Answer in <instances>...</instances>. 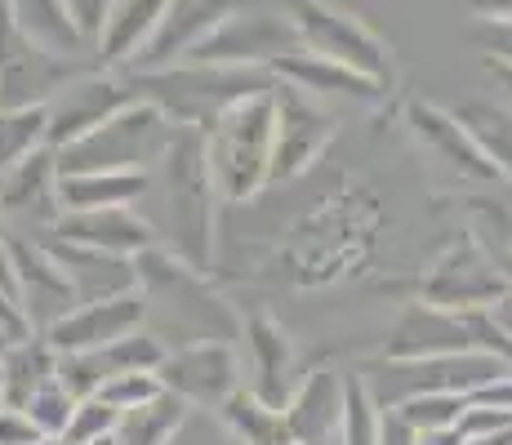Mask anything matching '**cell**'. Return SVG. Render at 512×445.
<instances>
[{
    "label": "cell",
    "mask_w": 512,
    "mask_h": 445,
    "mask_svg": "<svg viewBox=\"0 0 512 445\" xmlns=\"http://www.w3.org/2000/svg\"><path fill=\"white\" fill-rule=\"evenodd\" d=\"M134 94L156 103L174 125L210 130L232 103L250 94H268L277 85L272 72L259 67H228V63H196V67H147L130 76Z\"/></svg>",
    "instance_id": "cell-1"
},
{
    "label": "cell",
    "mask_w": 512,
    "mask_h": 445,
    "mask_svg": "<svg viewBox=\"0 0 512 445\" xmlns=\"http://www.w3.org/2000/svg\"><path fill=\"white\" fill-rule=\"evenodd\" d=\"M205 156L219 196L250 201L268 187V156H272V89L232 103L219 121L205 130Z\"/></svg>",
    "instance_id": "cell-2"
},
{
    "label": "cell",
    "mask_w": 512,
    "mask_h": 445,
    "mask_svg": "<svg viewBox=\"0 0 512 445\" xmlns=\"http://www.w3.org/2000/svg\"><path fill=\"white\" fill-rule=\"evenodd\" d=\"M174 134V121L147 98H134L76 143L54 147L58 174H94V170H143L147 161H161L165 143Z\"/></svg>",
    "instance_id": "cell-3"
},
{
    "label": "cell",
    "mask_w": 512,
    "mask_h": 445,
    "mask_svg": "<svg viewBox=\"0 0 512 445\" xmlns=\"http://www.w3.org/2000/svg\"><path fill=\"white\" fill-rule=\"evenodd\" d=\"M512 361L490 348H464V352H437V356H383L379 365H366V388L374 405H401L419 392H468L481 383L508 374Z\"/></svg>",
    "instance_id": "cell-4"
},
{
    "label": "cell",
    "mask_w": 512,
    "mask_h": 445,
    "mask_svg": "<svg viewBox=\"0 0 512 445\" xmlns=\"http://www.w3.org/2000/svg\"><path fill=\"white\" fill-rule=\"evenodd\" d=\"M165 178H170V219L179 259L205 272L210 263V156H205V130L196 125H174L170 143L161 152Z\"/></svg>",
    "instance_id": "cell-5"
},
{
    "label": "cell",
    "mask_w": 512,
    "mask_h": 445,
    "mask_svg": "<svg viewBox=\"0 0 512 445\" xmlns=\"http://www.w3.org/2000/svg\"><path fill=\"white\" fill-rule=\"evenodd\" d=\"M134 267H139V290L143 294H170V312L174 321L196 330V339H236L241 330V316H236L219 294H210V285L201 281L192 263L170 259L165 250L147 245L143 254H134Z\"/></svg>",
    "instance_id": "cell-6"
},
{
    "label": "cell",
    "mask_w": 512,
    "mask_h": 445,
    "mask_svg": "<svg viewBox=\"0 0 512 445\" xmlns=\"http://www.w3.org/2000/svg\"><path fill=\"white\" fill-rule=\"evenodd\" d=\"M285 9H290V27L299 32L303 49H312V54H321V58H334V63L379 81L383 89L392 85L388 49L352 14H339L326 0H285Z\"/></svg>",
    "instance_id": "cell-7"
},
{
    "label": "cell",
    "mask_w": 512,
    "mask_h": 445,
    "mask_svg": "<svg viewBox=\"0 0 512 445\" xmlns=\"http://www.w3.org/2000/svg\"><path fill=\"white\" fill-rule=\"evenodd\" d=\"M334 138V116L308 98V89L277 76L272 85V156H268V187L294 183L303 170H312Z\"/></svg>",
    "instance_id": "cell-8"
},
{
    "label": "cell",
    "mask_w": 512,
    "mask_h": 445,
    "mask_svg": "<svg viewBox=\"0 0 512 445\" xmlns=\"http://www.w3.org/2000/svg\"><path fill=\"white\" fill-rule=\"evenodd\" d=\"M156 379L165 392L183 397L187 405H219L241 388V365L228 339H196L183 343L179 352L165 348L161 365H156Z\"/></svg>",
    "instance_id": "cell-9"
},
{
    "label": "cell",
    "mask_w": 512,
    "mask_h": 445,
    "mask_svg": "<svg viewBox=\"0 0 512 445\" xmlns=\"http://www.w3.org/2000/svg\"><path fill=\"white\" fill-rule=\"evenodd\" d=\"M406 130L415 134L423 156H432L437 165H446L455 178H472V183H499V165L486 156V147L468 134V125L455 112H441L432 103L410 98L406 103Z\"/></svg>",
    "instance_id": "cell-10"
},
{
    "label": "cell",
    "mask_w": 512,
    "mask_h": 445,
    "mask_svg": "<svg viewBox=\"0 0 512 445\" xmlns=\"http://www.w3.org/2000/svg\"><path fill=\"white\" fill-rule=\"evenodd\" d=\"M508 285H512L508 276L499 272V267L481 254V245L468 236V241H459L446 259L432 267V276L419 285V294L432 308L468 312V308H490Z\"/></svg>",
    "instance_id": "cell-11"
},
{
    "label": "cell",
    "mask_w": 512,
    "mask_h": 445,
    "mask_svg": "<svg viewBox=\"0 0 512 445\" xmlns=\"http://www.w3.org/2000/svg\"><path fill=\"white\" fill-rule=\"evenodd\" d=\"M147 321V299L143 290H125L112 299H94V303H76L67 316H58L49 330H41L49 339V348L58 356L63 352H90L103 348L112 339H125Z\"/></svg>",
    "instance_id": "cell-12"
},
{
    "label": "cell",
    "mask_w": 512,
    "mask_h": 445,
    "mask_svg": "<svg viewBox=\"0 0 512 445\" xmlns=\"http://www.w3.org/2000/svg\"><path fill=\"white\" fill-rule=\"evenodd\" d=\"M130 81H112V76H85V81L58 85L54 98H45L49 112V147H67L81 134H90L94 125H103L107 116H116L121 107L134 103Z\"/></svg>",
    "instance_id": "cell-13"
},
{
    "label": "cell",
    "mask_w": 512,
    "mask_h": 445,
    "mask_svg": "<svg viewBox=\"0 0 512 445\" xmlns=\"http://www.w3.org/2000/svg\"><path fill=\"white\" fill-rule=\"evenodd\" d=\"M9 241V259H14L18 276V308H23L32 330H49L58 316H67L76 308V294L67 285L63 267L49 259V250L41 241H23V236L5 232Z\"/></svg>",
    "instance_id": "cell-14"
},
{
    "label": "cell",
    "mask_w": 512,
    "mask_h": 445,
    "mask_svg": "<svg viewBox=\"0 0 512 445\" xmlns=\"http://www.w3.org/2000/svg\"><path fill=\"white\" fill-rule=\"evenodd\" d=\"M49 250V259L63 267L67 285H72L76 303H94V299H112V294H125V290H139V267L125 254H107V250H94V245H76V241H41Z\"/></svg>",
    "instance_id": "cell-15"
},
{
    "label": "cell",
    "mask_w": 512,
    "mask_h": 445,
    "mask_svg": "<svg viewBox=\"0 0 512 445\" xmlns=\"http://www.w3.org/2000/svg\"><path fill=\"white\" fill-rule=\"evenodd\" d=\"M477 348V330H472V308L450 312L432 308V303H410L406 316L397 321L383 356H437V352H464Z\"/></svg>",
    "instance_id": "cell-16"
},
{
    "label": "cell",
    "mask_w": 512,
    "mask_h": 445,
    "mask_svg": "<svg viewBox=\"0 0 512 445\" xmlns=\"http://www.w3.org/2000/svg\"><path fill=\"white\" fill-rule=\"evenodd\" d=\"M54 236L76 245H94L107 254H143L147 245H156L152 223H143L139 214H130L125 205H107V210H63L54 219Z\"/></svg>",
    "instance_id": "cell-17"
},
{
    "label": "cell",
    "mask_w": 512,
    "mask_h": 445,
    "mask_svg": "<svg viewBox=\"0 0 512 445\" xmlns=\"http://www.w3.org/2000/svg\"><path fill=\"white\" fill-rule=\"evenodd\" d=\"M0 214L9 219L54 223L58 219V161L54 147H41L9 174H0Z\"/></svg>",
    "instance_id": "cell-18"
},
{
    "label": "cell",
    "mask_w": 512,
    "mask_h": 445,
    "mask_svg": "<svg viewBox=\"0 0 512 445\" xmlns=\"http://www.w3.org/2000/svg\"><path fill=\"white\" fill-rule=\"evenodd\" d=\"M299 32L285 23H268V18H232L223 32H210L205 41L192 45L196 63H259V58L285 54Z\"/></svg>",
    "instance_id": "cell-19"
},
{
    "label": "cell",
    "mask_w": 512,
    "mask_h": 445,
    "mask_svg": "<svg viewBox=\"0 0 512 445\" xmlns=\"http://www.w3.org/2000/svg\"><path fill=\"white\" fill-rule=\"evenodd\" d=\"M245 343H250V361H254V383L250 392H259L268 405L290 401V383H294V343L281 330V321H272L268 312H254L250 321H241Z\"/></svg>",
    "instance_id": "cell-20"
},
{
    "label": "cell",
    "mask_w": 512,
    "mask_h": 445,
    "mask_svg": "<svg viewBox=\"0 0 512 445\" xmlns=\"http://www.w3.org/2000/svg\"><path fill=\"white\" fill-rule=\"evenodd\" d=\"M285 423H290L294 441L303 445H326L339 432L343 419V379L334 370H317L290 392V401L281 405Z\"/></svg>",
    "instance_id": "cell-21"
},
{
    "label": "cell",
    "mask_w": 512,
    "mask_h": 445,
    "mask_svg": "<svg viewBox=\"0 0 512 445\" xmlns=\"http://www.w3.org/2000/svg\"><path fill=\"white\" fill-rule=\"evenodd\" d=\"M236 5H241V0H165V14H161V23H156L152 41H147L143 63L147 67L170 63L174 54L205 41L210 27L219 23V18H228Z\"/></svg>",
    "instance_id": "cell-22"
},
{
    "label": "cell",
    "mask_w": 512,
    "mask_h": 445,
    "mask_svg": "<svg viewBox=\"0 0 512 445\" xmlns=\"http://www.w3.org/2000/svg\"><path fill=\"white\" fill-rule=\"evenodd\" d=\"M272 76L308 89V94L321 89V94H343V98H357V103H379V98L388 94L379 81H370V76L334 63V58L312 54V49H285V54H277L272 58Z\"/></svg>",
    "instance_id": "cell-23"
},
{
    "label": "cell",
    "mask_w": 512,
    "mask_h": 445,
    "mask_svg": "<svg viewBox=\"0 0 512 445\" xmlns=\"http://www.w3.org/2000/svg\"><path fill=\"white\" fill-rule=\"evenodd\" d=\"M49 379H58V352L49 348L45 334H27V339H14L5 352H0V392H5V405L23 410L27 397L36 388H45Z\"/></svg>",
    "instance_id": "cell-24"
},
{
    "label": "cell",
    "mask_w": 512,
    "mask_h": 445,
    "mask_svg": "<svg viewBox=\"0 0 512 445\" xmlns=\"http://www.w3.org/2000/svg\"><path fill=\"white\" fill-rule=\"evenodd\" d=\"M161 14H165V0H116L103 14V27H98L103 63H130L139 49H147Z\"/></svg>",
    "instance_id": "cell-25"
},
{
    "label": "cell",
    "mask_w": 512,
    "mask_h": 445,
    "mask_svg": "<svg viewBox=\"0 0 512 445\" xmlns=\"http://www.w3.org/2000/svg\"><path fill=\"white\" fill-rule=\"evenodd\" d=\"M147 192L143 170H94V174H58V214L63 210H107L130 205Z\"/></svg>",
    "instance_id": "cell-26"
},
{
    "label": "cell",
    "mask_w": 512,
    "mask_h": 445,
    "mask_svg": "<svg viewBox=\"0 0 512 445\" xmlns=\"http://www.w3.org/2000/svg\"><path fill=\"white\" fill-rule=\"evenodd\" d=\"M214 410H219L223 428H228L241 445H294L285 410L281 405H268L259 392H250V388H236L232 397L219 401Z\"/></svg>",
    "instance_id": "cell-27"
},
{
    "label": "cell",
    "mask_w": 512,
    "mask_h": 445,
    "mask_svg": "<svg viewBox=\"0 0 512 445\" xmlns=\"http://www.w3.org/2000/svg\"><path fill=\"white\" fill-rule=\"evenodd\" d=\"M187 405L174 392H156L152 401L134 405V410H121V423H116V445H170L179 437V428L187 423Z\"/></svg>",
    "instance_id": "cell-28"
},
{
    "label": "cell",
    "mask_w": 512,
    "mask_h": 445,
    "mask_svg": "<svg viewBox=\"0 0 512 445\" xmlns=\"http://www.w3.org/2000/svg\"><path fill=\"white\" fill-rule=\"evenodd\" d=\"M49 147V112L45 103L0 107V174H9L18 161Z\"/></svg>",
    "instance_id": "cell-29"
},
{
    "label": "cell",
    "mask_w": 512,
    "mask_h": 445,
    "mask_svg": "<svg viewBox=\"0 0 512 445\" xmlns=\"http://www.w3.org/2000/svg\"><path fill=\"white\" fill-rule=\"evenodd\" d=\"M455 116L468 125V134L486 147V156L499 165V174L512 178V112L490 107V103H464Z\"/></svg>",
    "instance_id": "cell-30"
},
{
    "label": "cell",
    "mask_w": 512,
    "mask_h": 445,
    "mask_svg": "<svg viewBox=\"0 0 512 445\" xmlns=\"http://www.w3.org/2000/svg\"><path fill=\"white\" fill-rule=\"evenodd\" d=\"M468 214H472V223H468L472 241L512 281V210L495 201H468Z\"/></svg>",
    "instance_id": "cell-31"
},
{
    "label": "cell",
    "mask_w": 512,
    "mask_h": 445,
    "mask_svg": "<svg viewBox=\"0 0 512 445\" xmlns=\"http://www.w3.org/2000/svg\"><path fill=\"white\" fill-rule=\"evenodd\" d=\"M339 445H379V405L361 374L343 379V419H339Z\"/></svg>",
    "instance_id": "cell-32"
},
{
    "label": "cell",
    "mask_w": 512,
    "mask_h": 445,
    "mask_svg": "<svg viewBox=\"0 0 512 445\" xmlns=\"http://www.w3.org/2000/svg\"><path fill=\"white\" fill-rule=\"evenodd\" d=\"M464 405H468L464 392H419V397L401 401L397 414L415 432H428V428H455L459 414H464Z\"/></svg>",
    "instance_id": "cell-33"
},
{
    "label": "cell",
    "mask_w": 512,
    "mask_h": 445,
    "mask_svg": "<svg viewBox=\"0 0 512 445\" xmlns=\"http://www.w3.org/2000/svg\"><path fill=\"white\" fill-rule=\"evenodd\" d=\"M23 410H27V419H32L36 428L45 432V437H63L67 419H72V410H76V397L58 379H49L45 388H36L32 397H27Z\"/></svg>",
    "instance_id": "cell-34"
},
{
    "label": "cell",
    "mask_w": 512,
    "mask_h": 445,
    "mask_svg": "<svg viewBox=\"0 0 512 445\" xmlns=\"http://www.w3.org/2000/svg\"><path fill=\"white\" fill-rule=\"evenodd\" d=\"M161 388V379H156V370H125V374H112V379L98 383L94 397H103L112 410H134V405L152 401Z\"/></svg>",
    "instance_id": "cell-35"
},
{
    "label": "cell",
    "mask_w": 512,
    "mask_h": 445,
    "mask_svg": "<svg viewBox=\"0 0 512 445\" xmlns=\"http://www.w3.org/2000/svg\"><path fill=\"white\" fill-rule=\"evenodd\" d=\"M116 423H121V410H112L103 397H76V410L72 419H67V432L63 437L72 445H85L94 437H107V432H116Z\"/></svg>",
    "instance_id": "cell-36"
},
{
    "label": "cell",
    "mask_w": 512,
    "mask_h": 445,
    "mask_svg": "<svg viewBox=\"0 0 512 445\" xmlns=\"http://www.w3.org/2000/svg\"><path fill=\"white\" fill-rule=\"evenodd\" d=\"M45 432L27 419V410H14V405H0V445H32L41 441Z\"/></svg>",
    "instance_id": "cell-37"
},
{
    "label": "cell",
    "mask_w": 512,
    "mask_h": 445,
    "mask_svg": "<svg viewBox=\"0 0 512 445\" xmlns=\"http://www.w3.org/2000/svg\"><path fill=\"white\" fill-rule=\"evenodd\" d=\"M415 437L419 432L401 419L397 405H383L379 410V445H415Z\"/></svg>",
    "instance_id": "cell-38"
},
{
    "label": "cell",
    "mask_w": 512,
    "mask_h": 445,
    "mask_svg": "<svg viewBox=\"0 0 512 445\" xmlns=\"http://www.w3.org/2000/svg\"><path fill=\"white\" fill-rule=\"evenodd\" d=\"M63 9L76 23V32L98 36V27H103V0H63Z\"/></svg>",
    "instance_id": "cell-39"
},
{
    "label": "cell",
    "mask_w": 512,
    "mask_h": 445,
    "mask_svg": "<svg viewBox=\"0 0 512 445\" xmlns=\"http://www.w3.org/2000/svg\"><path fill=\"white\" fill-rule=\"evenodd\" d=\"M486 316H490V325H495L499 334H508V339H512V285H508L504 294H499L495 303H490Z\"/></svg>",
    "instance_id": "cell-40"
},
{
    "label": "cell",
    "mask_w": 512,
    "mask_h": 445,
    "mask_svg": "<svg viewBox=\"0 0 512 445\" xmlns=\"http://www.w3.org/2000/svg\"><path fill=\"white\" fill-rule=\"evenodd\" d=\"M0 290H5L9 299L18 303V276H14V259H9V241H5V232H0Z\"/></svg>",
    "instance_id": "cell-41"
},
{
    "label": "cell",
    "mask_w": 512,
    "mask_h": 445,
    "mask_svg": "<svg viewBox=\"0 0 512 445\" xmlns=\"http://www.w3.org/2000/svg\"><path fill=\"white\" fill-rule=\"evenodd\" d=\"M464 437H459V428H428V432H419L415 445H459Z\"/></svg>",
    "instance_id": "cell-42"
},
{
    "label": "cell",
    "mask_w": 512,
    "mask_h": 445,
    "mask_svg": "<svg viewBox=\"0 0 512 445\" xmlns=\"http://www.w3.org/2000/svg\"><path fill=\"white\" fill-rule=\"evenodd\" d=\"M459 445H512V423L508 428H495V432H481V437H468Z\"/></svg>",
    "instance_id": "cell-43"
},
{
    "label": "cell",
    "mask_w": 512,
    "mask_h": 445,
    "mask_svg": "<svg viewBox=\"0 0 512 445\" xmlns=\"http://www.w3.org/2000/svg\"><path fill=\"white\" fill-rule=\"evenodd\" d=\"M472 9L490 18H512V0H472Z\"/></svg>",
    "instance_id": "cell-44"
},
{
    "label": "cell",
    "mask_w": 512,
    "mask_h": 445,
    "mask_svg": "<svg viewBox=\"0 0 512 445\" xmlns=\"http://www.w3.org/2000/svg\"><path fill=\"white\" fill-rule=\"evenodd\" d=\"M499 58L512 63V27H508V32H499Z\"/></svg>",
    "instance_id": "cell-45"
},
{
    "label": "cell",
    "mask_w": 512,
    "mask_h": 445,
    "mask_svg": "<svg viewBox=\"0 0 512 445\" xmlns=\"http://www.w3.org/2000/svg\"><path fill=\"white\" fill-rule=\"evenodd\" d=\"M490 67H495V72H499V76H504V85L512 89V63H490Z\"/></svg>",
    "instance_id": "cell-46"
},
{
    "label": "cell",
    "mask_w": 512,
    "mask_h": 445,
    "mask_svg": "<svg viewBox=\"0 0 512 445\" xmlns=\"http://www.w3.org/2000/svg\"><path fill=\"white\" fill-rule=\"evenodd\" d=\"M32 445H72L67 437H41V441H32Z\"/></svg>",
    "instance_id": "cell-47"
},
{
    "label": "cell",
    "mask_w": 512,
    "mask_h": 445,
    "mask_svg": "<svg viewBox=\"0 0 512 445\" xmlns=\"http://www.w3.org/2000/svg\"><path fill=\"white\" fill-rule=\"evenodd\" d=\"M85 445H116V432H107V437H94V441H85Z\"/></svg>",
    "instance_id": "cell-48"
},
{
    "label": "cell",
    "mask_w": 512,
    "mask_h": 445,
    "mask_svg": "<svg viewBox=\"0 0 512 445\" xmlns=\"http://www.w3.org/2000/svg\"><path fill=\"white\" fill-rule=\"evenodd\" d=\"M9 343H14V334H9V330H5V325H0V352H5V348H9Z\"/></svg>",
    "instance_id": "cell-49"
},
{
    "label": "cell",
    "mask_w": 512,
    "mask_h": 445,
    "mask_svg": "<svg viewBox=\"0 0 512 445\" xmlns=\"http://www.w3.org/2000/svg\"><path fill=\"white\" fill-rule=\"evenodd\" d=\"M0 405H5V392H0Z\"/></svg>",
    "instance_id": "cell-50"
},
{
    "label": "cell",
    "mask_w": 512,
    "mask_h": 445,
    "mask_svg": "<svg viewBox=\"0 0 512 445\" xmlns=\"http://www.w3.org/2000/svg\"><path fill=\"white\" fill-rule=\"evenodd\" d=\"M294 445H303V441H294Z\"/></svg>",
    "instance_id": "cell-51"
}]
</instances>
